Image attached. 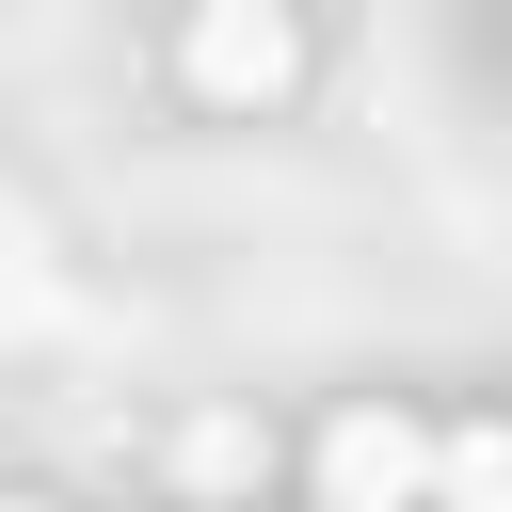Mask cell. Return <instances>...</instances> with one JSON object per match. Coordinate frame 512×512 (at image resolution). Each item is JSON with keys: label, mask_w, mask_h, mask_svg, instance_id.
I'll use <instances>...</instances> for the list:
<instances>
[{"label": "cell", "mask_w": 512, "mask_h": 512, "mask_svg": "<svg viewBox=\"0 0 512 512\" xmlns=\"http://www.w3.org/2000/svg\"><path fill=\"white\" fill-rule=\"evenodd\" d=\"M192 80L208 96H288L304 80V32L272 0H192Z\"/></svg>", "instance_id": "cell-1"}, {"label": "cell", "mask_w": 512, "mask_h": 512, "mask_svg": "<svg viewBox=\"0 0 512 512\" xmlns=\"http://www.w3.org/2000/svg\"><path fill=\"white\" fill-rule=\"evenodd\" d=\"M416 480H432V448H416L400 416H336V432H320V496H336V512H368V496H416Z\"/></svg>", "instance_id": "cell-2"}, {"label": "cell", "mask_w": 512, "mask_h": 512, "mask_svg": "<svg viewBox=\"0 0 512 512\" xmlns=\"http://www.w3.org/2000/svg\"><path fill=\"white\" fill-rule=\"evenodd\" d=\"M432 480H448V496H512V416H496V432H464Z\"/></svg>", "instance_id": "cell-3"}]
</instances>
